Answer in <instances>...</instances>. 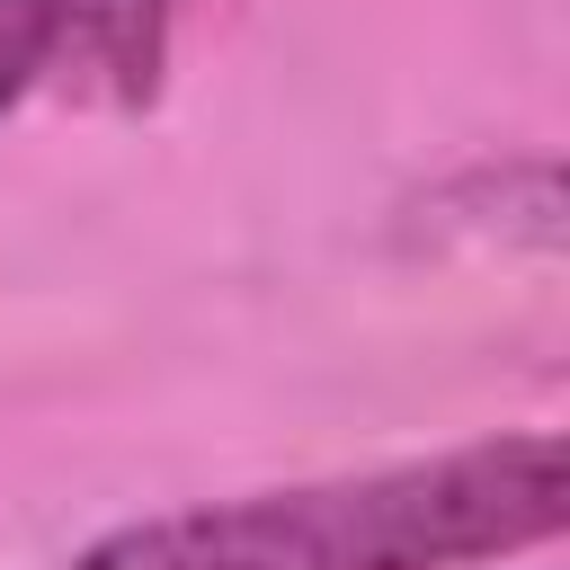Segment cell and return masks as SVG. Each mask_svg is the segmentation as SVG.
<instances>
[{
  "instance_id": "cell-1",
  "label": "cell",
  "mask_w": 570,
  "mask_h": 570,
  "mask_svg": "<svg viewBox=\"0 0 570 570\" xmlns=\"http://www.w3.org/2000/svg\"><path fill=\"white\" fill-rule=\"evenodd\" d=\"M570 525V454L552 428L472 436L445 454L196 499L125 517L71 570H481Z\"/></svg>"
},
{
  "instance_id": "cell-2",
  "label": "cell",
  "mask_w": 570,
  "mask_h": 570,
  "mask_svg": "<svg viewBox=\"0 0 570 570\" xmlns=\"http://www.w3.org/2000/svg\"><path fill=\"white\" fill-rule=\"evenodd\" d=\"M187 0H0V116L27 98L151 107Z\"/></svg>"
}]
</instances>
